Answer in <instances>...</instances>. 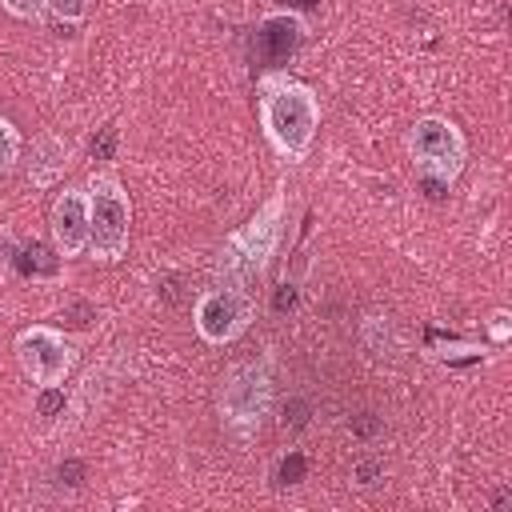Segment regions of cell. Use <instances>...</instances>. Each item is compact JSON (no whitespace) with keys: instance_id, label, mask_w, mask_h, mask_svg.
I'll use <instances>...</instances> for the list:
<instances>
[{"instance_id":"6da1fadb","label":"cell","mask_w":512,"mask_h":512,"mask_svg":"<svg viewBox=\"0 0 512 512\" xmlns=\"http://www.w3.org/2000/svg\"><path fill=\"white\" fill-rule=\"evenodd\" d=\"M256 116L284 160H304L320 132V96L284 68H268L256 80Z\"/></svg>"},{"instance_id":"7a4b0ae2","label":"cell","mask_w":512,"mask_h":512,"mask_svg":"<svg viewBox=\"0 0 512 512\" xmlns=\"http://www.w3.org/2000/svg\"><path fill=\"white\" fill-rule=\"evenodd\" d=\"M88 252L100 264H116L128 256L132 240V200L116 172L88 176Z\"/></svg>"},{"instance_id":"3957f363","label":"cell","mask_w":512,"mask_h":512,"mask_svg":"<svg viewBox=\"0 0 512 512\" xmlns=\"http://www.w3.org/2000/svg\"><path fill=\"white\" fill-rule=\"evenodd\" d=\"M280 236H284V188H276L252 212V220L228 236V244L220 248V268L236 272V276H260L268 268V260L276 256Z\"/></svg>"},{"instance_id":"277c9868","label":"cell","mask_w":512,"mask_h":512,"mask_svg":"<svg viewBox=\"0 0 512 512\" xmlns=\"http://www.w3.org/2000/svg\"><path fill=\"white\" fill-rule=\"evenodd\" d=\"M252 320H256V300L240 284L200 288L196 300H192V328L212 348L236 344L252 328Z\"/></svg>"},{"instance_id":"5b68a950","label":"cell","mask_w":512,"mask_h":512,"mask_svg":"<svg viewBox=\"0 0 512 512\" xmlns=\"http://www.w3.org/2000/svg\"><path fill=\"white\" fill-rule=\"evenodd\" d=\"M408 156L416 160L420 176H432L452 188V180L460 176V168L468 160V140H464L460 124L448 116H420L408 132Z\"/></svg>"},{"instance_id":"8992f818","label":"cell","mask_w":512,"mask_h":512,"mask_svg":"<svg viewBox=\"0 0 512 512\" xmlns=\"http://www.w3.org/2000/svg\"><path fill=\"white\" fill-rule=\"evenodd\" d=\"M272 404V372L264 360H244L224 372L220 384V416L232 432L252 436Z\"/></svg>"},{"instance_id":"52a82bcc","label":"cell","mask_w":512,"mask_h":512,"mask_svg":"<svg viewBox=\"0 0 512 512\" xmlns=\"http://www.w3.org/2000/svg\"><path fill=\"white\" fill-rule=\"evenodd\" d=\"M12 352H16L20 372L36 388H64L68 372L76 368L72 340L60 328H52V324H28V328H20L16 340H12Z\"/></svg>"},{"instance_id":"ba28073f","label":"cell","mask_w":512,"mask_h":512,"mask_svg":"<svg viewBox=\"0 0 512 512\" xmlns=\"http://www.w3.org/2000/svg\"><path fill=\"white\" fill-rule=\"evenodd\" d=\"M48 232H52L56 256L64 260L88 248V188L84 184H68L64 192H56L52 212H48Z\"/></svg>"},{"instance_id":"9c48e42d","label":"cell","mask_w":512,"mask_h":512,"mask_svg":"<svg viewBox=\"0 0 512 512\" xmlns=\"http://www.w3.org/2000/svg\"><path fill=\"white\" fill-rule=\"evenodd\" d=\"M68 156H72V148H68L64 140L40 136V140H36V160H32V168H28V180H32L36 188L56 184V176L68 168Z\"/></svg>"},{"instance_id":"30bf717a","label":"cell","mask_w":512,"mask_h":512,"mask_svg":"<svg viewBox=\"0 0 512 512\" xmlns=\"http://www.w3.org/2000/svg\"><path fill=\"white\" fill-rule=\"evenodd\" d=\"M20 148H24V136H20V128H16L8 116H0V176H8V172L16 168V160H20Z\"/></svg>"},{"instance_id":"8fae6325","label":"cell","mask_w":512,"mask_h":512,"mask_svg":"<svg viewBox=\"0 0 512 512\" xmlns=\"http://www.w3.org/2000/svg\"><path fill=\"white\" fill-rule=\"evenodd\" d=\"M44 12L64 24H80L88 16V0H44Z\"/></svg>"},{"instance_id":"7c38bea8","label":"cell","mask_w":512,"mask_h":512,"mask_svg":"<svg viewBox=\"0 0 512 512\" xmlns=\"http://www.w3.org/2000/svg\"><path fill=\"white\" fill-rule=\"evenodd\" d=\"M0 8L16 20H40L44 16V0H0Z\"/></svg>"},{"instance_id":"4fadbf2b","label":"cell","mask_w":512,"mask_h":512,"mask_svg":"<svg viewBox=\"0 0 512 512\" xmlns=\"http://www.w3.org/2000/svg\"><path fill=\"white\" fill-rule=\"evenodd\" d=\"M488 336H492V344H508V336H512V320H508L504 308H496V312L488 316Z\"/></svg>"},{"instance_id":"5bb4252c","label":"cell","mask_w":512,"mask_h":512,"mask_svg":"<svg viewBox=\"0 0 512 512\" xmlns=\"http://www.w3.org/2000/svg\"><path fill=\"white\" fill-rule=\"evenodd\" d=\"M380 472H384V468H380L376 460H364V464H356V484H364V488H368V484H372L368 476H380Z\"/></svg>"}]
</instances>
